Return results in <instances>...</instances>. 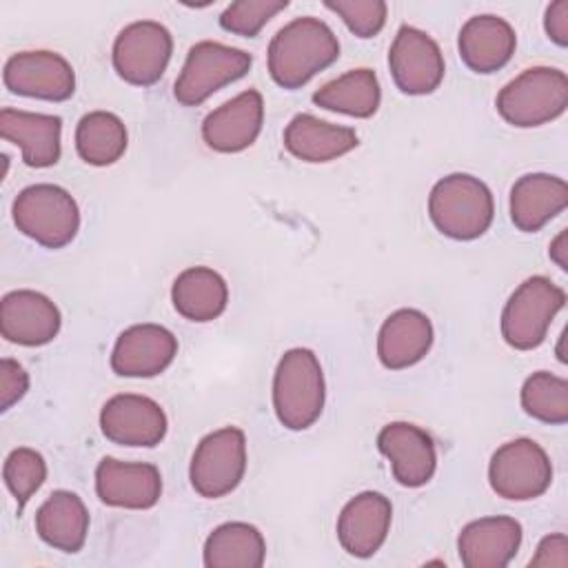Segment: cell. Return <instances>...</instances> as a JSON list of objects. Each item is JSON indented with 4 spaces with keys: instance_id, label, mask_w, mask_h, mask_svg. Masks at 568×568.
<instances>
[{
    "instance_id": "12",
    "label": "cell",
    "mask_w": 568,
    "mask_h": 568,
    "mask_svg": "<svg viewBox=\"0 0 568 568\" xmlns=\"http://www.w3.org/2000/svg\"><path fill=\"white\" fill-rule=\"evenodd\" d=\"M2 82L16 95L62 102L75 91V71L55 51H20L4 62Z\"/></svg>"
},
{
    "instance_id": "10",
    "label": "cell",
    "mask_w": 568,
    "mask_h": 568,
    "mask_svg": "<svg viewBox=\"0 0 568 568\" xmlns=\"http://www.w3.org/2000/svg\"><path fill=\"white\" fill-rule=\"evenodd\" d=\"M171 53V31L155 20H138L118 33L111 58L113 69L124 82L151 87L164 75Z\"/></svg>"
},
{
    "instance_id": "25",
    "label": "cell",
    "mask_w": 568,
    "mask_h": 568,
    "mask_svg": "<svg viewBox=\"0 0 568 568\" xmlns=\"http://www.w3.org/2000/svg\"><path fill=\"white\" fill-rule=\"evenodd\" d=\"M359 144L351 126L331 124L311 113H297L284 129V146L302 162H331Z\"/></svg>"
},
{
    "instance_id": "19",
    "label": "cell",
    "mask_w": 568,
    "mask_h": 568,
    "mask_svg": "<svg viewBox=\"0 0 568 568\" xmlns=\"http://www.w3.org/2000/svg\"><path fill=\"white\" fill-rule=\"evenodd\" d=\"M390 519V501L382 493L364 490L344 504L337 517V539L348 555L373 557L388 537Z\"/></svg>"
},
{
    "instance_id": "14",
    "label": "cell",
    "mask_w": 568,
    "mask_h": 568,
    "mask_svg": "<svg viewBox=\"0 0 568 568\" xmlns=\"http://www.w3.org/2000/svg\"><path fill=\"white\" fill-rule=\"evenodd\" d=\"M379 453L390 462L393 477L406 488L428 484L437 468L433 437L408 422H390L377 435Z\"/></svg>"
},
{
    "instance_id": "23",
    "label": "cell",
    "mask_w": 568,
    "mask_h": 568,
    "mask_svg": "<svg viewBox=\"0 0 568 568\" xmlns=\"http://www.w3.org/2000/svg\"><path fill=\"white\" fill-rule=\"evenodd\" d=\"M433 346V324L417 308L390 313L377 333V357L390 371L408 368L426 357Z\"/></svg>"
},
{
    "instance_id": "26",
    "label": "cell",
    "mask_w": 568,
    "mask_h": 568,
    "mask_svg": "<svg viewBox=\"0 0 568 568\" xmlns=\"http://www.w3.org/2000/svg\"><path fill=\"white\" fill-rule=\"evenodd\" d=\"M38 537L62 552L82 550L89 532V510L71 490H55L36 513Z\"/></svg>"
},
{
    "instance_id": "22",
    "label": "cell",
    "mask_w": 568,
    "mask_h": 568,
    "mask_svg": "<svg viewBox=\"0 0 568 568\" xmlns=\"http://www.w3.org/2000/svg\"><path fill=\"white\" fill-rule=\"evenodd\" d=\"M0 135L20 146L22 162L33 169L53 166L60 160L62 120L49 113H31L20 109L0 111Z\"/></svg>"
},
{
    "instance_id": "29",
    "label": "cell",
    "mask_w": 568,
    "mask_h": 568,
    "mask_svg": "<svg viewBox=\"0 0 568 568\" xmlns=\"http://www.w3.org/2000/svg\"><path fill=\"white\" fill-rule=\"evenodd\" d=\"M382 89L375 71L351 69L313 93V102L326 111L351 118H371L379 109Z\"/></svg>"
},
{
    "instance_id": "4",
    "label": "cell",
    "mask_w": 568,
    "mask_h": 568,
    "mask_svg": "<svg viewBox=\"0 0 568 568\" xmlns=\"http://www.w3.org/2000/svg\"><path fill=\"white\" fill-rule=\"evenodd\" d=\"M568 106V78L555 67H530L497 93L499 115L519 129L541 126Z\"/></svg>"
},
{
    "instance_id": "31",
    "label": "cell",
    "mask_w": 568,
    "mask_h": 568,
    "mask_svg": "<svg viewBox=\"0 0 568 568\" xmlns=\"http://www.w3.org/2000/svg\"><path fill=\"white\" fill-rule=\"evenodd\" d=\"M521 408L532 419L561 426L568 422V382L548 371H537L521 386Z\"/></svg>"
},
{
    "instance_id": "33",
    "label": "cell",
    "mask_w": 568,
    "mask_h": 568,
    "mask_svg": "<svg viewBox=\"0 0 568 568\" xmlns=\"http://www.w3.org/2000/svg\"><path fill=\"white\" fill-rule=\"evenodd\" d=\"M286 7L288 0H237L222 11L220 27L235 36L255 38L262 27Z\"/></svg>"
},
{
    "instance_id": "9",
    "label": "cell",
    "mask_w": 568,
    "mask_h": 568,
    "mask_svg": "<svg viewBox=\"0 0 568 568\" xmlns=\"http://www.w3.org/2000/svg\"><path fill=\"white\" fill-rule=\"evenodd\" d=\"M490 488L510 501H528L544 495L552 481V464L546 450L528 437L501 444L488 464Z\"/></svg>"
},
{
    "instance_id": "1",
    "label": "cell",
    "mask_w": 568,
    "mask_h": 568,
    "mask_svg": "<svg viewBox=\"0 0 568 568\" xmlns=\"http://www.w3.org/2000/svg\"><path fill=\"white\" fill-rule=\"evenodd\" d=\"M339 58V42L333 29L313 16L284 24L268 42L266 64L275 84L300 89L313 75Z\"/></svg>"
},
{
    "instance_id": "39",
    "label": "cell",
    "mask_w": 568,
    "mask_h": 568,
    "mask_svg": "<svg viewBox=\"0 0 568 568\" xmlns=\"http://www.w3.org/2000/svg\"><path fill=\"white\" fill-rule=\"evenodd\" d=\"M564 339H566V333H561L559 335V346H557V357H559V362L561 364H566L568 359H566V353H564Z\"/></svg>"
},
{
    "instance_id": "37",
    "label": "cell",
    "mask_w": 568,
    "mask_h": 568,
    "mask_svg": "<svg viewBox=\"0 0 568 568\" xmlns=\"http://www.w3.org/2000/svg\"><path fill=\"white\" fill-rule=\"evenodd\" d=\"M544 29L557 47L568 44V0H557L546 7Z\"/></svg>"
},
{
    "instance_id": "27",
    "label": "cell",
    "mask_w": 568,
    "mask_h": 568,
    "mask_svg": "<svg viewBox=\"0 0 568 568\" xmlns=\"http://www.w3.org/2000/svg\"><path fill=\"white\" fill-rule=\"evenodd\" d=\"M171 300L184 320L211 322L224 313L229 304V286L217 271L209 266H191L175 277Z\"/></svg>"
},
{
    "instance_id": "5",
    "label": "cell",
    "mask_w": 568,
    "mask_h": 568,
    "mask_svg": "<svg viewBox=\"0 0 568 568\" xmlns=\"http://www.w3.org/2000/svg\"><path fill=\"white\" fill-rule=\"evenodd\" d=\"M13 222L20 233L47 248H62L80 231V209L58 184H31L13 200Z\"/></svg>"
},
{
    "instance_id": "35",
    "label": "cell",
    "mask_w": 568,
    "mask_h": 568,
    "mask_svg": "<svg viewBox=\"0 0 568 568\" xmlns=\"http://www.w3.org/2000/svg\"><path fill=\"white\" fill-rule=\"evenodd\" d=\"M29 390V373L16 359H0V410H9Z\"/></svg>"
},
{
    "instance_id": "20",
    "label": "cell",
    "mask_w": 568,
    "mask_h": 568,
    "mask_svg": "<svg viewBox=\"0 0 568 568\" xmlns=\"http://www.w3.org/2000/svg\"><path fill=\"white\" fill-rule=\"evenodd\" d=\"M521 546V524L513 517H481L466 524L457 537L466 568H504Z\"/></svg>"
},
{
    "instance_id": "28",
    "label": "cell",
    "mask_w": 568,
    "mask_h": 568,
    "mask_svg": "<svg viewBox=\"0 0 568 568\" xmlns=\"http://www.w3.org/2000/svg\"><path fill=\"white\" fill-rule=\"evenodd\" d=\"M266 559L262 532L246 521H226L204 541L206 568H260Z\"/></svg>"
},
{
    "instance_id": "17",
    "label": "cell",
    "mask_w": 568,
    "mask_h": 568,
    "mask_svg": "<svg viewBox=\"0 0 568 568\" xmlns=\"http://www.w3.org/2000/svg\"><path fill=\"white\" fill-rule=\"evenodd\" d=\"M95 493L106 506L146 510L160 501L162 475L146 462L104 457L95 468Z\"/></svg>"
},
{
    "instance_id": "13",
    "label": "cell",
    "mask_w": 568,
    "mask_h": 568,
    "mask_svg": "<svg viewBox=\"0 0 568 568\" xmlns=\"http://www.w3.org/2000/svg\"><path fill=\"white\" fill-rule=\"evenodd\" d=\"M102 435L120 446H158L169 428L162 406L135 393H122L106 399L100 410Z\"/></svg>"
},
{
    "instance_id": "21",
    "label": "cell",
    "mask_w": 568,
    "mask_h": 568,
    "mask_svg": "<svg viewBox=\"0 0 568 568\" xmlns=\"http://www.w3.org/2000/svg\"><path fill=\"white\" fill-rule=\"evenodd\" d=\"M464 64L475 73H493L506 67L515 53V29L499 16L481 13L464 22L457 38Z\"/></svg>"
},
{
    "instance_id": "8",
    "label": "cell",
    "mask_w": 568,
    "mask_h": 568,
    "mask_svg": "<svg viewBox=\"0 0 568 568\" xmlns=\"http://www.w3.org/2000/svg\"><path fill=\"white\" fill-rule=\"evenodd\" d=\"M246 473V437L237 426H224L206 437L193 450L189 479L200 497L217 499L233 493Z\"/></svg>"
},
{
    "instance_id": "3",
    "label": "cell",
    "mask_w": 568,
    "mask_h": 568,
    "mask_svg": "<svg viewBox=\"0 0 568 568\" xmlns=\"http://www.w3.org/2000/svg\"><path fill=\"white\" fill-rule=\"evenodd\" d=\"M326 386L317 355L311 348L286 351L273 373V410L288 430L313 426L324 408Z\"/></svg>"
},
{
    "instance_id": "15",
    "label": "cell",
    "mask_w": 568,
    "mask_h": 568,
    "mask_svg": "<svg viewBox=\"0 0 568 568\" xmlns=\"http://www.w3.org/2000/svg\"><path fill=\"white\" fill-rule=\"evenodd\" d=\"M178 355L175 335L160 324H133L124 328L111 353V368L120 377H155Z\"/></svg>"
},
{
    "instance_id": "24",
    "label": "cell",
    "mask_w": 568,
    "mask_h": 568,
    "mask_svg": "<svg viewBox=\"0 0 568 568\" xmlns=\"http://www.w3.org/2000/svg\"><path fill=\"white\" fill-rule=\"evenodd\" d=\"M568 204V184L550 173H526L510 189V220L524 233H535Z\"/></svg>"
},
{
    "instance_id": "7",
    "label": "cell",
    "mask_w": 568,
    "mask_h": 568,
    "mask_svg": "<svg viewBox=\"0 0 568 568\" xmlns=\"http://www.w3.org/2000/svg\"><path fill=\"white\" fill-rule=\"evenodd\" d=\"M251 64V53L222 42L202 40L189 49L173 95L184 106H197L222 87L246 75Z\"/></svg>"
},
{
    "instance_id": "6",
    "label": "cell",
    "mask_w": 568,
    "mask_h": 568,
    "mask_svg": "<svg viewBox=\"0 0 568 568\" xmlns=\"http://www.w3.org/2000/svg\"><path fill=\"white\" fill-rule=\"evenodd\" d=\"M566 306V293L550 277L532 275L524 280L508 297L501 311V337L517 351L537 348Z\"/></svg>"
},
{
    "instance_id": "30",
    "label": "cell",
    "mask_w": 568,
    "mask_h": 568,
    "mask_svg": "<svg viewBox=\"0 0 568 568\" xmlns=\"http://www.w3.org/2000/svg\"><path fill=\"white\" fill-rule=\"evenodd\" d=\"M126 144V126L111 111H91L75 126V149L87 164L109 166L124 155Z\"/></svg>"
},
{
    "instance_id": "16",
    "label": "cell",
    "mask_w": 568,
    "mask_h": 568,
    "mask_svg": "<svg viewBox=\"0 0 568 568\" xmlns=\"http://www.w3.org/2000/svg\"><path fill=\"white\" fill-rule=\"evenodd\" d=\"M262 122L264 98L257 89H246L204 118L202 138L217 153H240L257 140Z\"/></svg>"
},
{
    "instance_id": "34",
    "label": "cell",
    "mask_w": 568,
    "mask_h": 568,
    "mask_svg": "<svg viewBox=\"0 0 568 568\" xmlns=\"http://www.w3.org/2000/svg\"><path fill=\"white\" fill-rule=\"evenodd\" d=\"M324 4L359 38H373L386 24L388 7L382 0H326Z\"/></svg>"
},
{
    "instance_id": "11",
    "label": "cell",
    "mask_w": 568,
    "mask_h": 568,
    "mask_svg": "<svg viewBox=\"0 0 568 568\" xmlns=\"http://www.w3.org/2000/svg\"><path fill=\"white\" fill-rule=\"evenodd\" d=\"M390 75L402 93L426 95L444 80V55L439 44L417 27H399L388 49Z\"/></svg>"
},
{
    "instance_id": "2",
    "label": "cell",
    "mask_w": 568,
    "mask_h": 568,
    "mask_svg": "<svg viewBox=\"0 0 568 568\" xmlns=\"http://www.w3.org/2000/svg\"><path fill=\"white\" fill-rule=\"evenodd\" d=\"M428 215L442 235L462 242L477 240L493 224V193L475 175L450 173L430 189Z\"/></svg>"
},
{
    "instance_id": "32",
    "label": "cell",
    "mask_w": 568,
    "mask_h": 568,
    "mask_svg": "<svg viewBox=\"0 0 568 568\" xmlns=\"http://www.w3.org/2000/svg\"><path fill=\"white\" fill-rule=\"evenodd\" d=\"M2 479L22 508L47 479V462L33 448H13L2 466Z\"/></svg>"
},
{
    "instance_id": "38",
    "label": "cell",
    "mask_w": 568,
    "mask_h": 568,
    "mask_svg": "<svg viewBox=\"0 0 568 568\" xmlns=\"http://www.w3.org/2000/svg\"><path fill=\"white\" fill-rule=\"evenodd\" d=\"M566 229L559 231V235L550 242V260L561 268V271H568V237H566Z\"/></svg>"
},
{
    "instance_id": "18",
    "label": "cell",
    "mask_w": 568,
    "mask_h": 568,
    "mask_svg": "<svg viewBox=\"0 0 568 568\" xmlns=\"http://www.w3.org/2000/svg\"><path fill=\"white\" fill-rule=\"evenodd\" d=\"M60 324L58 306L38 291H11L0 302V333L7 342L44 346L55 339Z\"/></svg>"
},
{
    "instance_id": "36",
    "label": "cell",
    "mask_w": 568,
    "mask_h": 568,
    "mask_svg": "<svg viewBox=\"0 0 568 568\" xmlns=\"http://www.w3.org/2000/svg\"><path fill=\"white\" fill-rule=\"evenodd\" d=\"M530 568H566L568 566V539L564 532L546 535L539 546L535 557L528 561Z\"/></svg>"
}]
</instances>
